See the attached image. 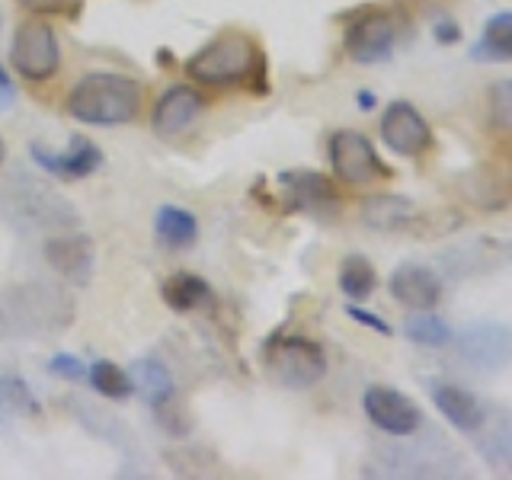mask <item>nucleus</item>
Wrapping results in <instances>:
<instances>
[{
	"label": "nucleus",
	"mask_w": 512,
	"mask_h": 480,
	"mask_svg": "<svg viewBox=\"0 0 512 480\" xmlns=\"http://www.w3.org/2000/svg\"><path fill=\"white\" fill-rule=\"evenodd\" d=\"M160 298L170 311L176 314H189V311H205L215 308V292L202 276L196 272H173V276L160 288Z\"/></svg>",
	"instance_id": "15"
},
{
	"label": "nucleus",
	"mask_w": 512,
	"mask_h": 480,
	"mask_svg": "<svg viewBox=\"0 0 512 480\" xmlns=\"http://www.w3.org/2000/svg\"><path fill=\"white\" fill-rule=\"evenodd\" d=\"M7 160V144H4V138H0V164Z\"/></svg>",
	"instance_id": "32"
},
{
	"label": "nucleus",
	"mask_w": 512,
	"mask_h": 480,
	"mask_svg": "<svg viewBox=\"0 0 512 480\" xmlns=\"http://www.w3.org/2000/svg\"><path fill=\"white\" fill-rule=\"evenodd\" d=\"M48 372H52L55 378L80 381V378H87V365L80 362L77 356H68V352H58V356L48 359Z\"/></svg>",
	"instance_id": "27"
},
{
	"label": "nucleus",
	"mask_w": 512,
	"mask_h": 480,
	"mask_svg": "<svg viewBox=\"0 0 512 480\" xmlns=\"http://www.w3.org/2000/svg\"><path fill=\"white\" fill-rule=\"evenodd\" d=\"M397 26L391 13L384 10H362L356 20L346 26L343 48L356 64H381L394 55Z\"/></svg>",
	"instance_id": "6"
},
{
	"label": "nucleus",
	"mask_w": 512,
	"mask_h": 480,
	"mask_svg": "<svg viewBox=\"0 0 512 480\" xmlns=\"http://www.w3.org/2000/svg\"><path fill=\"white\" fill-rule=\"evenodd\" d=\"M141 384V391L148 394V404H157V400H164V397H170L176 388H173V378H170V372L160 362H154V359H144V362H138V378H135V388Z\"/></svg>",
	"instance_id": "23"
},
{
	"label": "nucleus",
	"mask_w": 512,
	"mask_h": 480,
	"mask_svg": "<svg viewBox=\"0 0 512 480\" xmlns=\"http://www.w3.org/2000/svg\"><path fill=\"white\" fill-rule=\"evenodd\" d=\"M13 100H16V87H13L10 74H7L4 68H0V109H10Z\"/></svg>",
	"instance_id": "29"
},
{
	"label": "nucleus",
	"mask_w": 512,
	"mask_h": 480,
	"mask_svg": "<svg viewBox=\"0 0 512 480\" xmlns=\"http://www.w3.org/2000/svg\"><path fill=\"white\" fill-rule=\"evenodd\" d=\"M151 410L157 416L160 429H167L170 436H186V432L192 429V416L183 407V400L176 397V391L170 397H164V400H157V404H151Z\"/></svg>",
	"instance_id": "24"
},
{
	"label": "nucleus",
	"mask_w": 512,
	"mask_h": 480,
	"mask_svg": "<svg viewBox=\"0 0 512 480\" xmlns=\"http://www.w3.org/2000/svg\"><path fill=\"white\" fill-rule=\"evenodd\" d=\"M154 231L167 247L186 250L199 240V221H196V215L186 212L180 205H164L154 218Z\"/></svg>",
	"instance_id": "17"
},
{
	"label": "nucleus",
	"mask_w": 512,
	"mask_h": 480,
	"mask_svg": "<svg viewBox=\"0 0 512 480\" xmlns=\"http://www.w3.org/2000/svg\"><path fill=\"white\" fill-rule=\"evenodd\" d=\"M269 375L285 388H314L327 375V352L311 336H272L263 349Z\"/></svg>",
	"instance_id": "3"
},
{
	"label": "nucleus",
	"mask_w": 512,
	"mask_h": 480,
	"mask_svg": "<svg viewBox=\"0 0 512 480\" xmlns=\"http://www.w3.org/2000/svg\"><path fill=\"white\" fill-rule=\"evenodd\" d=\"M391 295L397 304H404L407 311H436V304L442 301V282L436 279V272L416 263H404L391 272Z\"/></svg>",
	"instance_id": "13"
},
{
	"label": "nucleus",
	"mask_w": 512,
	"mask_h": 480,
	"mask_svg": "<svg viewBox=\"0 0 512 480\" xmlns=\"http://www.w3.org/2000/svg\"><path fill=\"white\" fill-rule=\"evenodd\" d=\"M381 141L397 157H423L432 148V128L423 119V112L407 100H394L384 106L381 116Z\"/></svg>",
	"instance_id": "7"
},
{
	"label": "nucleus",
	"mask_w": 512,
	"mask_h": 480,
	"mask_svg": "<svg viewBox=\"0 0 512 480\" xmlns=\"http://www.w3.org/2000/svg\"><path fill=\"white\" fill-rule=\"evenodd\" d=\"M346 314H349L352 320H356V324L368 327V330H375V333H381V336H391V327L384 324V320H381L378 314H368V311H362L359 304H349Z\"/></svg>",
	"instance_id": "28"
},
{
	"label": "nucleus",
	"mask_w": 512,
	"mask_h": 480,
	"mask_svg": "<svg viewBox=\"0 0 512 480\" xmlns=\"http://www.w3.org/2000/svg\"><path fill=\"white\" fill-rule=\"evenodd\" d=\"M32 160L45 170L58 176L64 183H74V180H84V176L96 173L103 167V151L100 144L90 141V138H74L71 141V151H48V148H39V144H32Z\"/></svg>",
	"instance_id": "12"
},
{
	"label": "nucleus",
	"mask_w": 512,
	"mask_h": 480,
	"mask_svg": "<svg viewBox=\"0 0 512 480\" xmlns=\"http://www.w3.org/2000/svg\"><path fill=\"white\" fill-rule=\"evenodd\" d=\"M87 381H90V388L106 400H125L135 394V378L109 359L87 365Z\"/></svg>",
	"instance_id": "19"
},
{
	"label": "nucleus",
	"mask_w": 512,
	"mask_h": 480,
	"mask_svg": "<svg viewBox=\"0 0 512 480\" xmlns=\"http://www.w3.org/2000/svg\"><path fill=\"white\" fill-rule=\"evenodd\" d=\"M356 100H359V106H362L365 112H368V109H375V103H378V100H375V96H372V93H368V90H362V93L356 96Z\"/></svg>",
	"instance_id": "31"
},
{
	"label": "nucleus",
	"mask_w": 512,
	"mask_h": 480,
	"mask_svg": "<svg viewBox=\"0 0 512 480\" xmlns=\"http://www.w3.org/2000/svg\"><path fill=\"white\" fill-rule=\"evenodd\" d=\"M45 260L68 279H87L93 266V247L87 237H52L45 244Z\"/></svg>",
	"instance_id": "16"
},
{
	"label": "nucleus",
	"mask_w": 512,
	"mask_h": 480,
	"mask_svg": "<svg viewBox=\"0 0 512 480\" xmlns=\"http://www.w3.org/2000/svg\"><path fill=\"white\" fill-rule=\"evenodd\" d=\"M458 36H461V29H458L452 20H442V23H436V39H439V42L452 45V42H458Z\"/></svg>",
	"instance_id": "30"
},
{
	"label": "nucleus",
	"mask_w": 512,
	"mask_h": 480,
	"mask_svg": "<svg viewBox=\"0 0 512 480\" xmlns=\"http://www.w3.org/2000/svg\"><path fill=\"white\" fill-rule=\"evenodd\" d=\"M327 157H330L336 180L346 186H372L391 176V170L381 164L378 151L372 148V141L362 132H352V128H340V132L330 135Z\"/></svg>",
	"instance_id": "5"
},
{
	"label": "nucleus",
	"mask_w": 512,
	"mask_h": 480,
	"mask_svg": "<svg viewBox=\"0 0 512 480\" xmlns=\"http://www.w3.org/2000/svg\"><path fill=\"white\" fill-rule=\"evenodd\" d=\"M410 202L407 199H397V196H378L365 205V221L372 224L378 231H394L400 228L404 221H410Z\"/></svg>",
	"instance_id": "22"
},
{
	"label": "nucleus",
	"mask_w": 512,
	"mask_h": 480,
	"mask_svg": "<svg viewBox=\"0 0 512 480\" xmlns=\"http://www.w3.org/2000/svg\"><path fill=\"white\" fill-rule=\"evenodd\" d=\"M375 288H378V272L372 260H365L359 253L346 256L340 266V292L349 301H365V298H372Z\"/></svg>",
	"instance_id": "20"
},
{
	"label": "nucleus",
	"mask_w": 512,
	"mask_h": 480,
	"mask_svg": "<svg viewBox=\"0 0 512 480\" xmlns=\"http://www.w3.org/2000/svg\"><path fill=\"white\" fill-rule=\"evenodd\" d=\"M205 109V96L199 87L192 84H173L160 93V100L154 103L151 112V132L157 138H176L199 119V112Z\"/></svg>",
	"instance_id": "11"
},
{
	"label": "nucleus",
	"mask_w": 512,
	"mask_h": 480,
	"mask_svg": "<svg viewBox=\"0 0 512 480\" xmlns=\"http://www.w3.org/2000/svg\"><path fill=\"white\" fill-rule=\"evenodd\" d=\"M458 356L477 372H500L512 362V327L496 320H477L458 336Z\"/></svg>",
	"instance_id": "8"
},
{
	"label": "nucleus",
	"mask_w": 512,
	"mask_h": 480,
	"mask_svg": "<svg viewBox=\"0 0 512 480\" xmlns=\"http://www.w3.org/2000/svg\"><path fill=\"white\" fill-rule=\"evenodd\" d=\"M432 404H436V410L461 432H474L487 420L480 400L471 391L458 388V384H436V388H432Z\"/></svg>",
	"instance_id": "14"
},
{
	"label": "nucleus",
	"mask_w": 512,
	"mask_h": 480,
	"mask_svg": "<svg viewBox=\"0 0 512 480\" xmlns=\"http://www.w3.org/2000/svg\"><path fill=\"white\" fill-rule=\"evenodd\" d=\"M407 340L423 349H442L452 343V327L432 311H420V317L407 320Z\"/></svg>",
	"instance_id": "21"
},
{
	"label": "nucleus",
	"mask_w": 512,
	"mask_h": 480,
	"mask_svg": "<svg viewBox=\"0 0 512 480\" xmlns=\"http://www.w3.org/2000/svg\"><path fill=\"white\" fill-rule=\"evenodd\" d=\"M183 68L199 87H250L253 93L269 90L266 55L247 32H221L202 45Z\"/></svg>",
	"instance_id": "1"
},
{
	"label": "nucleus",
	"mask_w": 512,
	"mask_h": 480,
	"mask_svg": "<svg viewBox=\"0 0 512 480\" xmlns=\"http://www.w3.org/2000/svg\"><path fill=\"white\" fill-rule=\"evenodd\" d=\"M10 64L13 71L32 80V84H45L58 74L61 64V48L52 23L45 16H29L13 29L10 42Z\"/></svg>",
	"instance_id": "4"
},
{
	"label": "nucleus",
	"mask_w": 512,
	"mask_h": 480,
	"mask_svg": "<svg viewBox=\"0 0 512 480\" xmlns=\"http://www.w3.org/2000/svg\"><path fill=\"white\" fill-rule=\"evenodd\" d=\"M471 55L480 61H512V10L490 16Z\"/></svg>",
	"instance_id": "18"
},
{
	"label": "nucleus",
	"mask_w": 512,
	"mask_h": 480,
	"mask_svg": "<svg viewBox=\"0 0 512 480\" xmlns=\"http://www.w3.org/2000/svg\"><path fill=\"white\" fill-rule=\"evenodd\" d=\"M144 112V87L141 80L116 74V71H93L80 77L68 93V116L84 125H128Z\"/></svg>",
	"instance_id": "2"
},
{
	"label": "nucleus",
	"mask_w": 512,
	"mask_h": 480,
	"mask_svg": "<svg viewBox=\"0 0 512 480\" xmlns=\"http://www.w3.org/2000/svg\"><path fill=\"white\" fill-rule=\"evenodd\" d=\"M279 192L285 212L327 215L336 208V189L324 173L317 170H285L279 173Z\"/></svg>",
	"instance_id": "10"
},
{
	"label": "nucleus",
	"mask_w": 512,
	"mask_h": 480,
	"mask_svg": "<svg viewBox=\"0 0 512 480\" xmlns=\"http://www.w3.org/2000/svg\"><path fill=\"white\" fill-rule=\"evenodd\" d=\"M16 4L32 16H68V20H74L84 10V0H16Z\"/></svg>",
	"instance_id": "25"
},
{
	"label": "nucleus",
	"mask_w": 512,
	"mask_h": 480,
	"mask_svg": "<svg viewBox=\"0 0 512 480\" xmlns=\"http://www.w3.org/2000/svg\"><path fill=\"white\" fill-rule=\"evenodd\" d=\"M365 416L375 429L388 432V436H413L423 426V410L413 397L404 391L388 388V384H372L362 397Z\"/></svg>",
	"instance_id": "9"
},
{
	"label": "nucleus",
	"mask_w": 512,
	"mask_h": 480,
	"mask_svg": "<svg viewBox=\"0 0 512 480\" xmlns=\"http://www.w3.org/2000/svg\"><path fill=\"white\" fill-rule=\"evenodd\" d=\"M490 116L496 125H503L512 132V80H500L490 90Z\"/></svg>",
	"instance_id": "26"
}]
</instances>
